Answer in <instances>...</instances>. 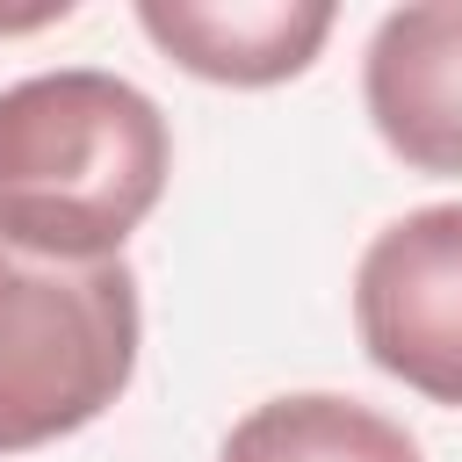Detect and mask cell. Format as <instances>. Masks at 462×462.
<instances>
[{
    "instance_id": "1",
    "label": "cell",
    "mask_w": 462,
    "mask_h": 462,
    "mask_svg": "<svg viewBox=\"0 0 462 462\" xmlns=\"http://www.w3.org/2000/svg\"><path fill=\"white\" fill-rule=\"evenodd\" d=\"M166 173L173 130L144 87L101 65L0 87V245L36 260H123Z\"/></svg>"
},
{
    "instance_id": "2",
    "label": "cell",
    "mask_w": 462,
    "mask_h": 462,
    "mask_svg": "<svg viewBox=\"0 0 462 462\" xmlns=\"http://www.w3.org/2000/svg\"><path fill=\"white\" fill-rule=\"evenodd\" d=\"M137 274L0 245V455L94 426L137 375Z\"/></svg>"
},
{
    "instance_id": "3",
    "label": "cell",
    "mask_w": 462,
    "mask_h": 462,
    "mask_svg": "<svg viewBox=\"0 0 462 462\" xmlns=\"http://www.w3.org/2000/svg\"><path fill=\"white\" fill-rule=\"evenodd\" d=\"M354 332L383 375L462 404V202L383 224L354 267Z\"/></svg>"
},
{
    "instance_id": "4",
    "label": "cell",
    "mask_w": 462,
    "mask_h": 462,
    "mask_svg": "<svg viewBox=\"0 0 462 462\" xmlns=\"http://www.w3.org/2000/svg\"><path fill=\"white\" fill-rule=\"evenodd\" d=\"M361 101L411 173H462V0L390 7L361 58Z\"/></svg>"
},
{
    "instance_id": "5",
    "label": "cell",
    "mask_w": 462,
    "mask_h": 462,
    "mask_svg": "<svg viewBox=\"0 0 462 462\" xmlns=\"http://www.w3.org/2000/svg\"><path fill=\"white\" fill-rule=\"evenodd\" d=\"M332 22V0H137V29L217 87H282L310 72Z\"/></svg>"
},
{
    "instance_id": "6",
    "label": "cell",
    "mask_w": 462,
    "mask_h": 462,
    "mask_svg": "<svg viewBox=\"0 0 462 462\" xmlns=\"http://www.w3.org/2000/svg\"><path fill=\"white\" fill-rule=\"evenodd\" d=\"M217 462H419V440L375 404L296 390V397L253 404L224 433Z\"/></svg>"
}]
</instances>
